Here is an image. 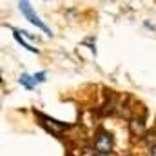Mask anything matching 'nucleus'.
Wrapping results in <instances>:
<instances>
[{"instance_id":"nucleus-1","label":"nucleus","mask_w":156,"mask_h":156,"mask_svg":"<svg viewBox=\"0 0 156 156\" xmlns=\"http://www.w3.org/2000/svg\"><path fill=\"white\" fill-rule=\"evenodd\" d=\"M35 115L38 116L40 125H42L45 131H49L53 136H56V138H62L64 131L69 127L67 123H64V122H58V120H55V118L47 116V115H44V113H37V111H35Z\"/></svg>"},{"instance_id":"nucleus-2","label":"nucleus","mask_w":156,"mask_h":156,"mask_svg":"<svg viewBox=\"0 0 156 156\" xmlns=\"http://www.w3.org/2000/svg\"><path fill=\"white\" fill-rule=\"evenodd\" d=\"M20 11H22V15H24V16H26L31 24H35V26H37L38 29H42L45 35H49V37L53 35V31H51V29H49V27H47V26L40 20V16L35 13V11H33V7L29 5V2H27V0H20Z\"/></svg>"},{"instance_id":"nucleus-3","label":"nucleus","mask_w":156,"mask_h":156,"mask_svg":"<svg viewBox=\"0 0 156 156\" xmlns=\"http://www.w3.org/2000/svg\"><path fill=\"white\" fill-rule=\"evenodd\" d=\"M113 145H115V142H113L111 133H107V131H98V133L94 134V149H96L98 153H113Z\"/></svg>"},{"instance_id":"nucleus-4","label":"nucleus","mask_w":156,"mask_h":156,"mask_svg":"<svg viewBox=\"0 0 156 156\" xmlns=\"http://www.w3.org/2000/svg\"><path fill=\"white\" fill-rule=\"evenodd\" d=\"M129 131L133 136H142L145 134V122L138 116H133L129 120Z\"/></svg>"},{"instance_id":"nucleus-5","label":"nucleus","mask_w":156,"mask_h":156,"mask_svg":"<svg viewBox=\"0 0 156 156\" xmlns=\"http://www.w3.org/2000/svg\"><path fill=\"white\" fill-rule=\"evenodd\" d=\"M13 37H15V40H16V42H18L20 45H24V47H26L27 51H31V53H38V49H35V47H33L31 44H27V42H26L24 35H22V33H20L18 29H13Z\"/></svg>"},{"instance_id":"nucleus-6","label":"nucleus","mask_w":156,"mask_h":156,"mask_svg":"<svg viewBox=\"0 0 156 156\" xmlns=\"http://www.w3.org/2000/svg\"><path fill=\"white\" fill-rule=\"evenodd\" d=\"M20 83L24 85V87H27V89H33L37 83H35V80H33V76H29V75H22L20 76Z\"/></svg>"},{"instance_id":"nucleus-7","label":"nucleus","mask_w":156,"mask_h":156,"mask_svg":"<svg viewBox=\"0 0 156 156\" xmlns=\"http://www.w3.org/2000/svg\"><path fill=\"white\" fill-rule=\"evenodd\" d=\"M80 156H98V151L94 147H83Z\"/></svg>"},{"instance_id":"nucleus-8","label":"nucleus","mask_w":156,"mask_h":156,"mask_svg":"<svg viewBox=\"0 0 156 156\" xmlns=\"http://www.w3.org/2000/svg\"><path fill=\"white\" fill-rule=\"evenodd\" d=\"M33 80H35V83H42V82H45V73L40 71V73H37V75H33Z\"/></svg>"},{"instance_id":"nucleus-9","label":"nucleus","mask_w":156,"mask_h":156,"mask_svg":"<svg viewBox=\"0 0 156 156\" xmlns=\"http://www.w3.org/2000/svg\"><path fill=\"white\" fill-rule=\"evenodd\" d=\"M151 156H156V144L151 145Z\"/></svg>"},{"instance_id":"nucleus-10","label":"nucleus","mask_w":156,"mask_h":156,"mask_svg":"<svg viewBox=\"0 0 156 156\" xmlns=\"http://www.w3.org/2000/svg\"><path fill=\"white\" fill-rule=\"evenodd\" d=\"M98 156H111V153H98Z\"/></svg>"},{"instance_id":"nucleus-11","label":"nucleus","mask_w":156,"mask_h":156,"mask_svg":"<svg viewBox=\"0 0 156 156\" xmlns=\"http://www.w3.org/2000/svg\"><path fill=\"white\" fill-rule=\"evenodd\" d=\"M127 156H129V154H127Z\"/></svg>"}]
</instances>
